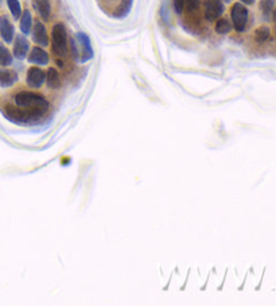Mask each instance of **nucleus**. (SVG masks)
Listing matches in <instances>:
<instances>
[{"label":"nucleus","instance_id":"nucleus-1","mask_svg":"<svg viewBox=\"0 0 276 306\" xmlns=\"http://www.w3.org/2000/svg\"><path fill=\"white\" fill-rule=\"evenodd\" d=\"M15 104L20 108L30 109V112L35 113L38 116H42L49 109V101L43 96L36 95L32 92H19L15 95Z\"/></svg>","mask_w":276,"mask_h":306},{"label":"nucleus","instance_id":"nucleus-2","mask_svg":"<svg viewBox=\"0 0 276 306\" xmlns=\"http://www.w3.org/2000/svg\"><path fill=\"white\" fill-rule=\"evenodd\" d=\"M71 53L73 57L80 62H88L89 59L93 58V47L89 36L84 32H77L76 38L71 39Z\"/></svg>","mask_w":276,"mask_h":306},{"label":"nucleus","instance_id":"nucleus-3","mask_svg":"<svg viewBox=\"0 0 276 306\" xmlns=\"http://www.w3.org/2000/svg\"><path fill=\"white\" fill-rule=\"evenodd\" d=\"M53 38V51L58 57H65L67 54V32L63 23H55L51 32Z\"/></svg>","mask_w":276,"mask_h":306},{"label":"nucleus","instance_id":"nucleus-4","mask_svg":"<svg viewBox=\"0 0 276 306\" xmlns=\"http://www.w3.org/2000/svg\"><path fill=\"white\" fill-rule=\"evenodd\" d=\"M232 23L235 26V30L243 32L248 23V8L243 3H235L231 9Z\"/></svg>","mask_w":276,"mask_h":306},{"label":"nucleus","instance_id":"nucleus-5","mask_svg":"<svg viewBox=\"0 0 276 306\" xmlns=\"http://www.w3.org/2000/svg\"><path fill=\"white\" fill-rule=\"evenodd\" d=\"M224 11L225 7L223 0H204V15L206 20L213 22L224 14Z\"/></svg>","mask_w":276,"mask_h":306},{"label":"nucleus","instance_id":"nucleus-6","mask_svg":"<svg viewBox=\"0 0 276 306\" xmlns=\"http://www.w3.org/2000/svg\"><path fill=\"white\" fill-rule=\"evenodd\" d=\"M46 80V73L38 66H31L27 70V84L31 88H40Z\"/></svg>","mask_w":276,"mask_h":306},{"label":"nucleus","instance_id":"nucleus-7","mask_svg":"<svg viewBox=\"0 0 276 306\" xmlns=\"http://www.w3.org/2000/svg\"><path fill=\"white\" fill-rule=\"evenodd\" d=\"M28 47H30V43H28V41L26 39V36H16V38H15V43H13V55H15V58H26L27 53H28Z\"/></svg>","mask_w":276,"mask_h":306},{"label":"nucleus","instance_id":"nucleus-8","mask_svg":"<svg viewBox=\"0 0 276 306\" xmlns=\"http://www.w3.org/2000/svg\"><path fill=\"white\" fill-rule=\"evenodd\" d=\"M32 39L35 43L40 46L49 45V36H47V31L43 23L35 22L34 24V30H32Z\"/></svg>","mask_w":276,"mask_h":306},{"label":"nucleus","instance_id":"nucleus-9","mask_svg":"<svg viewBox=\"0 0 276 306\" xmlns=\"http://www.w3.org/2000/svg\"><path fill=\"white\" fill-rule=\"evenodd\" d=\"M13 34H15V28H13L12 23L9 22L7 16H1L0 18V35L3 38V41L5 43H11L13 39Z\"/></svg>","mask_w":276,"mask_h":306},{"label":"nucleus","instance_id":"nucleus-10","mask_svg":"<svg viewBox=\"0 0 276 306\" xmlns=\"http://www.w3.org/2000/svg\"><path fill=\"white\" fill-rule=\"evenodd\" d=\"M28 62L35 63V65H47L49 63V54L45 50L40 49L38 46L32 47L28 55Z\"/></svg>","mask_w":276,"mask_h":306},{"label":"nucleus","instance_id":"nucleus-11","mask_svg":"<svg viewBox=\"0 0 276 306\" xmlns=\"http://www.w3.org/2000/svg\"><path fill=\"white\" fill-rule=\"evenodd\" d=\"M16 81H18V74L15 70L0 68V86L1 88L12 86Z\"/></svg>","mask_w":276,"mask_h":306},{"label":"nucleus","instance_id":"nucleus-12","mask_svg":"<svg viewBox=\"0 0 276 306\" xmlns=\"http://www.w3.org/2000/svg\"><path fill=\"white\" fill-rule=\"evenodd\" d=\"M32 5L36 9V12L43 20H49L50 12H51V5L50 0H32Z\"/></svg>","mask_w":276,"mask_h":306},{"label":"nucleus","instance_id":"nucleus-13","mask_svg":"<svg viewBox=\"0 0 276 306\" xmlns=\"http://www.w3.org/2000/svg\"><path fill=\"white\" fill-rule=\"evenodd\" d=\"M46 81H47V85H49L50 89L61 88V76H59L57 69L50 68L47 70V73H46Z\"/></svg>","mask_w":276,"mask_h":306},{"label":"nucleus","instance_id":"nucleus-14","mask_svg":"<svg viewBox=\"0 0 276 306\" xmlns=\"http://www.w3.org/2000/svg\"><path fill=\"white\" fill-rule=\"evenodd\" d=\"M32 26V18L30 9H24L22 12V16H20V30L24 35H28L30 31H31Z\"/></svg>","mask_w":276,"mask_h":306},{"label":"nucleus","instance_id":"nucleus-15","mask_svg":"<svg viewBox=\"0 0 276 306\" xmlns=\"http://www.w3.org/2000/svg\"><path fill=\"white\" fill-rule=\"evenodd\" d=\"M132 3H134V0H123L120 3V5L116 8L115 18L124 19L125 16H128L129 11L132 8Z\"/></svg>","mask_w":276,"mask_h":306},{"label":"nucleus","instance_id":"nucleus-16","mask_svg":"<svg viewBox=\"0 0 276 306\" xmlns=\"http://www.w3.org/2000/svg\"><path fill=\"white\" fill-rule=\"evenodd\" d=\"M12 63V54L3 43H0V66H9Z\"/></svg>","mask_w":276,"mask_h":306},{"label":"nucleus","instance_id":"nucleus-17","mask_svg":"<svg viewBox=\"0 0 276 306\" xmlns=\"http://www.w3.org/2000/svg\"><path fill=\"white\" fill-rule=\"evenodd\" d=\"M270 35H271L270 28H268L267 26H260V27L256 28V31H255V41L258 42V43H264V42L270 38Z\"/></svg>","mask_w":276,"mask_h":306},{"label":"nucleus","instance_id":"nucleus-18","mask_svg":"<svg viewBox=\"0 0 276 306\" xmlns=\"http://www.w3.org/2000/svg\"><path fill=\"white\" fill-rule=\"evenodd\" d=\"M274 8H275V0H262L260 1V11L266 19L271 16Z\"/></svg>","mask_w":276,"mask_h":306},{"label":"nucleus","instance_id":"nucleus-19","mask_svg":"<svg viewBox=\"0 0 276 306\" xmlns=\"http://www.w3.org/2000/svg\"><path fill=\"white\" fill-rule=\"evenodd\" d=\"M7 5H8L13 19H16V20L20 19V16H22V5H20V1H19V0H7Z\"/></svg>","mask_w":276,"mask_h":306},{"label":"nucleus","instance_id":"nucleus-20","mask_svg":"<svg viewBox=\"0 0 276 306\" xmlns=\"http://www.w3.org/2000/svg\"><path fill=\"white\" fill-rule=\"evenodd\" d=\"M232 30V23L227 18H221L216 23V31L219 34H228Z\"/></svg>","mask_w":276,"mask_h":306},{"label":"nucleus","instance_id":"nucleus-21","mask_svg":"<svg viewBox=\"0 0 276 306\" xmlns=\"http://www.w3.org/2000/svg\"><path fill=\"white\" fill-rule=\"evenodd\" d=\"M185 4L187 5V9H189L190 12H194V11H197L198 7H200L201 0H185Z\"/></svg>","mask_w":276,"mask_h":306},{"label":"nucleus","instance_id":"nucleus-22","mask_svg":"<svg viewBox=\"0 0 276 306\" xmlns=\"http://www.w3.org/2000/svg\"><path fill=\"white\" fill-rule=\"evenodd\" d=\"M174 4V11L178 15H181L183 12V8H185V0H173Z\"/></svg>","mask_w":276,"mask_h":306},{"label":"nucleus","instance_id":"nucleus-23","mask_svg":"<svg viewBox=\"0 0 276 306\" xmlns=\"http://www.w3.org/2000/svg\"><path fill=\"white\" fill-rule=\"evenodd\" d=\"M161 16H162V18H163V20H165L166 23H169L170 16H169V15H167V3H163V5H162Z\"/></svg>","mask_w":276,"mask_h":306},{"label":"nucleus","instance_id":"nucleus-24","mask_svg":"<svg viewBox=\"0 0 276 306\" xmlns=\"http://www.w3.org/2000/svg\"><path fill=\"white\" fill-rule=\"evenodd\" d=\"M241 3H244V4H254L255 0H241Z\"/></svg>","mask_w":276,"mask_h":306},{"label":"nucleus","instance_id":"nucleus-25","mask_svg":"<svg viewBox=\"0 0 276 306\" xmlns=\"http://www.w3.org/2000/svg\"><path fill=\"white\" fill-rule=\"evenodd\" d=\"M272 19H274V22H276V7L272 11Z\"/></svg>","mask_w":276,"mask_h":306},{"label":"nucleus","instance_id":"nucleus-26","mask_svg":"<svg viewBox=\"0 0 276 306\" xmlns=\"http://www.w3.org/2000/svg\"><path fill=\"white\" fill-rule=\"evenodd\" d=\"M224 1H225V3H231L232 0H224Z\"/></svg>","mask_w":276,"mask_h":306}]
</instances>
